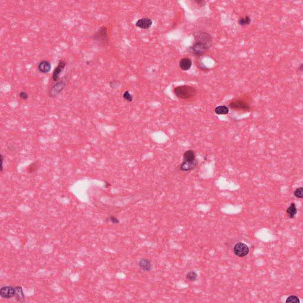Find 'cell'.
Instances as JSON below:
<instances>
[{
    "label": "cell",
    "mask_w": 303,
    "mask_h": 303,
    "mask_svg": "<svg viewBox=\"0 0 303 303\" xmlns=\"http://www.w3.org/2000/svg\"><path fill=\"white\" fill-rule=\"evenodd\" d=\"M175 95L179 98L188 99L197 95V90L191 86L181 85L175 87L173 90Z\"/></svg>",
    "instance_id": "6da1fadb"
},
{
    "label": "cell",
    "mask_w": 303,
    "mask_h": 303,
    "mask_svg": "<svg viewBox=\"0 0 303 303\" xmlns=\"http://www.w3.org/2000/svg\"><path fill=\"white\" fill-rule=\"evenodd\" d=\"M193 36L195 42H198L206 46L210 49L213 45V37L209 33L206 32L199 30L194 32Z\"/></svg>",
    "instance_id": "7a4b0ae2"
},
{
    "label": "cell",
    "mask_w": 303,
    "mask_h": 303,
    "mask_svg": "<svg viewBox=\"0 0 303 303\" xmlns=\"http://www.w3.org/2000/svg\"><path fill=\"white\" fill-rule=\"evenodd\" d=\"M68 82V79L66 78H64L62 80L56 82L51 87L49 91V96L53 98L58 96L62 92V91L66 88Z\"/></svg>",
    "instance_id": "3957f363"
},
{
    "label": "cell",
    "mask_w": 303,
    "mask_h": 303,
    "mask_svg": "<svg viewBox=\"0 0 303 303\" xmlns=\"http://www.w3.org/2000/svg\"><path fill=\"white\" fill-rule=\"evenodd\" d=\"M93 39L98 43L105 45L109 43V37L107 33V28L102 26L93 35Z\"/></svg>",
    "instance_id": "277c9868"
},
{
    "label": "cell",
    "mask_w": 303,
    "mask_h": 303,
    "mask_svg": "<svg viewBox=\"0 0 303 303\" xmlns=\"http://www.w3.org/2000/svg\"><path fill=\"white\" fill-rule=\"evenodd\" d=\"M208 50H209L207 48L206 46L204 45L194 41L193 45L190 46L188 49V50L189 53H192L194 55L196 56H201L204 55Z\"/></svg>",
    "instance_id": "5b68a950"
},
{
    "label": "cell",
    "mask_w": 303,
    "mask_h": 303,
    "mask_svg": "<svg viewBox=\"0 0 303 303\" xmlns=\"http://www.w3.org/2000/svg\"><path fill=\"white\" fill-rule=\"evenodd\" d=\"M233 250L234 254L240 258L245 257L248 255L249 252V247L243 243H238L236 244Z\"/></svg>",
    "instance_id": "8992f818"
},
{
    "label": "cell",
    "mask_w": 303,
    "mask_h": 303,
    "mask_svg": "<svg viewBox=\"0 0 303 303\" xmlns=\"http://www.w3.org/2000/svg\"><path fill=\"white\" fill-rule=\"evenodd\" d=\"M229 107L236 110L248 111L250 109L246 102L242 100H235L232 101L228 105Z\"/></svg>",
    "instance_id": "52a82bcc"
},
{
    "label": "cell",
    "mask_w": 303,
    "mask_h": 303,
    "mask_svg": "<svg viewBox=\"0 0 303 303\" xmlns=\"http://www.w3.org/2000/svg\"><path fill=\"white\" fill-rule=\"evenodd\" d=\"M66 65V62L65 60L61 59L59 61L58 64L56 67L55 69H54L52 75V79L54 82L56 83L58 81L60 75L62 73V71L65 68Z\"/></svg>",
    "instance_id": "ba28073f"
},
{
    "label": "cell",
    "mask_w": 303,
    "mask_h": 303,
    "mask_svg": "<svg viewBox=\"0 0 303 303\" xmlns=\"http://www.w3.org/2000/svg\"><path fill=\"white\" fill-rule=\"evenodd\" d=\"M15 295V288L14 287H2L0 289V296L4 298H11Z\"/></svg>",
    "instance_id": "9c48e42d"
},
{
    "label": "cell",
    "mask_w": 303,
    "mask_h": 303,
    "mask_svg": "<svg viewBox=\"0 0 303 303\" xmlns=\"http://www.w3.org/2000/svg\"><path fill=\"white\" fill-rule=\"evenodd\" d=\"M52 69V65L48 60H43L39 63L37 66L38 70L42 74H48Z\"/></svg>",
    "instance_id": "30bf717a"
},
{
    "label": "cell",
    "mask_w": 303,
    "mask_h": 303,
    "mask_svg": "<svg viewBox=\"0 0 303 303\" xmlns=\"http://www.w3.org/2000/svg\"><path fill=\"white\" fill-rule=\"evenodd\" d=\"M152 25V20L149 18H142L137 21L136 26L142 29H149Z\"/></svg>",
    "instance_id": "8fae6325"
},
{
    "label": "cell",
    "mask_w": 303,
    "mask_h": 303,
    "mask_svg": "<svg viewBox=\"0 0 303 303\" xmlns=\"http://www.w3.org/2000/svg\"><path fill=\"white\" fill-rule=\"evenodd\" d=\"M139 267L143 271L145 272H149L151 271L152 268V265L151 261L146 258L141 259L138 263Z\"/></svg>",
    "instance_id": "7c38bea8"
},
{
    "label": "cell",
    "mask_w": 303,
    "mask_h": 303,
    "mask_svg": "<svg viewBox=\"0 0 303 303\" xmlns=\"http://www.w3.org/2000/svg\"><path fill=\"white\" fill-rule=\"evenodd\" d=\"M179 66L182 70L186 71L191 68L192 61L190 58H182L179 61Z\"/></svg>",
    "instance_id": "4fadbf2b"
},
{
    "label": "cell",
    "mask_w": 303,
    "mask_h": 303,
    "mask_svg": "<svg viewBox=\"0 0 303 303\" xmlns=\"http://www.w3.org/2000/svg\"><path fill=\"white\" fill-rule=\"evenodd\" d=\"M197 161L195 160L194 162H184L181 165V169L183 171H189L194 169L197 165Z\"/></svg>",
    "instance_id": "5bb4252c"
},
{
    "label": "cell",
    "mask_w": 303,
    "mask_h": 303,
    "mask_svg": "<svg viewBox=\"0 0 303 303\" xmlns=\"http://www.w3.org/2000/svg\"><path fill=\"white\" fill-rule=\"evenodd\" d=\"M184 162H194L196 160L195 155L193 150H188L184 152L183 155Z\"/></svg>",
    "instance_id": "9a60e30c"
},
{
    "label": "cell",
    "mask_w": 303,
    "mask_h": 303,
    "mask_svg": "<svg viewBox=\"0 0 303 303\" xmlns=\"http://www.w3.org/2000/svg\"><path fill=\"white\" fill-rule=\"evenodd\" d=\"M287 213L290 219H294L297 213V209L295 203H292L291 204L290 206L287 210Z\"/></svg>",
    "instance_id": "2e32d148"
},
{
    "label": "cell",
    "mask_w": 303,
    "mask_h": 303,
    "mask_svg": "<svg viewBox=\"0 0 303 303\" xmlns=\"http://www.w3.org/2000/svg\"><path fill=\"white\" fill-rule=\"evenodd\" d=\"M214 112L217 115H226L229 112V109L226 105H219L215 108Z\"/></svg>",
    "instance_id": "e0dca14e"
},
{
    "label": "cell",
    "mask_w": 303,
    "mask_h": 303,
    "mask_svg": "<svg viewBox=\"0 0 303 303\" xmlns=\"http://www.w3.org/2000/svg\"><path fill=\"white\" fill-rule=\"evenodd\" d=\"M15 296L17 300L19 301H21L24 299V294L23 291V288L20 286L15 287Z\"/></svg>",
    "instance_id": "ac0fdd59"
},
{
    "label": "cell",
    "mask_w": 303,
    "mask_h": 303,
    "mask_svg": "<svg viewBox=\"0 0 303 303\" xmlns=\"http://www.w3.org/2000/svg\"><path fill=\"white\" fill-rule=\"evenodd\" d=\"M251 22V19L249 16H245L244 17H241L239 20V24L241 26H245L249 25Z\"/></svg>",
    "instance_id": "d6986e66"
},
{
    "label": "cell",
    "mask_w": 303,
    "mask_h": 303,
    "mask_svg": "<svg viewBox=\"0 0 303 303\" xmlns=\"http://www.w3.org/2000/svg\"><path fill=\"white\" fill-rule=\"evenodd\" d=\"M197 274L195 272L191 271L186 274V279L191 282H194L197 280Z\"/></svg>",
    "instance_id": "ffe728a7"
},
{
    "label": "cell",
    "mask_w": 303,
    "mask_h": 303,
    "mask_svg": "<svg viewBox=\"0 0 303 303\" xmlns=\"http://www.w3.org/2000/svg\"><path fill=\"white\" fill-rule=\"evenodd\" d=\"M294 195L295 197H296L297 198H303V187H300L298 188H297L296 190L294 191Z\"/></svg>",
    "instance_id": "44dd1931"
},
{
    "label": "cell",
    "mask_w": 303,
    "mask_h": 303,
    "mask_svg": "<svg viewBox=\"0 0 303 303\" xmlns=\"http://www.w3.org/2000/svg\"><path fill=\"white\" fill-rule=\"evenodd\" d=\"M286 303H300V300L298 299V297H297L296 296H291L287 298L286 300Z\"/></svg>",
    "instance_id": "7402d4cb"
},
{
    "label": "cell",
    "mask_w": 303,
    "mask_h": 303,
    "mask_svg": "<svg viewBox=\"0 0 303 303\" xmlns=\"http://www.w3.org/2000/svg\"><path fill=\"white\" fill-rule=\"evenodd\" d=\"M123 98L124 100L128 102H132L133 101V96L130 94L129 91H126L123 94Z\"/></svg>",
    "instance_id": "603a6c76"
},
{
    "label": "cell",
    "mask_w": 303,
    "mask_h": 303,
    "mask_svg": "<svg viewBox=\"0 0 303 303\" xmlns=\"http://www.w3.org/2000/svg\"><path fill=\"white\" fill-rule=\"evenodd\" d=\"M37 169V165L36 163H32L31 165L28 166V172H33L36 171Z\"/></svg>",
    "instance_id": "cb8c5ba5"
},
{
    "label": "cell",
    "mask_w": 303,
    "mask_h": 303,
    "mask_svg": "<svg viewBox=\"0 0 303 303\" xmlns=\"http://www.w3.org/2000/svg\"><path fill=\"white\" fill-rule=\"evenodd\" d=\"M19 96L21 100H27L28 98V93L25 91H21L19 93Z\"/></svg>",
    "instance_id": "d4e9b609"
},
{
    "label": "cell",
    "mask_w": 303,
    "mask_h": 303,
    "mask_svg": "<svg viewBox=\"0 0 303 303\" xmlns=\"http://www.w3.org/2000/svg\"><path fill=\"white\" fill-rule=\"evenodd\" d=\"M119 85H120V83L116 80L112 81L110 83V87L113 89H116L118 87H119Z\"/></svg>",
    "instance_id": "484cf974"
},
{
    "label": "cell",
    "mask_w": 303,
    "mask_h": 303,
    "mask_svg": "<svg viewBox=\"0 0 303 303\" xmlns=\"http://www.w3.org/2000/svg\"><path fill=\"white\" fill-rule=\"evenodd\" d=\"M108 219L110 221L111 223H113L114 224H118L120 222V221L117 219V217L115 216H111L110 217L108 218Z\"/></svg>",
    "instance_id": "4316f807"
},
{
    "label": "cell",
    "mask_w": 303,
    "mask_h": 303,
    "mask_svg": "<svg viewBox=\"0 0 303 303\" xmlns=\"http://www.w3.org/2000/svg\"><path fill=\"white\" fill-rule=\"evenodd\" d=\"M194 2L197 3L198 5H199L200 6H204L206 4V1L204 0H195V1H194Z\"/></svg>",
    "instance_id": "83f0119b"
},
{
    "label": "cell",
    "mask_w": 303,
    "mask_h": 303,
    "mask_svg": "<svg viewBox=\"0 0 303 303\" xmlns=\"http://www.w3.org/2000/svg\"><path fill=\"white\" fill-rule=\"evenodd\" d=\"M1 171H2V170H3V162H4L3 156L1 155Z\"/></svg>",
    "instance_id": "f1b7e54d"
},
{
    "label": "cell",
    "mask_w": 303,
    "mask_h": 303,
    "mask_svg": "<svg viewBox=\"0 0 303 303\" xmlns=\"http://www.w3.org/2000/svg\"><path fill=\"white\" fill-rule=\"evenodd\" d=\"M303 63H301L300 65L298 67V70L299 71H303Z\"/></svg>",
    "instance_id": "f546056e"
},
{
    "label": "cell",
    "mask_w": 303,
    "mask_h": 303,
    "mask_svg": "<svg viewBox=\"0 0 303 303\" xmlns=\"http://www.w3.org/2000/svg\"><path fill=\"white\" fill-rule=\"evenodd\" d=\"M111 186V185L110 184H109V182H105V186H104L105 188H109V186Z\"/></svg>",
    "instance_id": "4dcf8cb0"
}]
</instances>
